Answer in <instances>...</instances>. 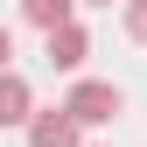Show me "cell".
I'll return each instance as SVG.
<instances>
[{
	"label": "cell",
	"instance_id": "8",
	"mask_svg": "<svg viewBox=\"0 0 147 147\" xmlns=\"http://www.w3.org/2000/svg\"><path fill=\"white\" fill-rule=\"evenodd\" d=\"M98 7H112V0H98Z\"/></svg>",
	"mask_w": 147,
	"mask_h": 147
},
{
	"label": "cell",
	"instance_id": "7",
	"mask_svg": "<svg viewBox=\"0 0 147 147\" xmlns=\"http://www.w3.org/2000/svg\"><path fill=\"white\" fill-rule=\"evenodd\" d=\"M7 63H14V35L0 28V70H7Z\"/></svg>",
	"mask_w": 147,
	"mask_h": 147
},
{
	"label": "cell",
	"instance_id": "6",
	"mask_svg": "<svg viewBox=\"0 0 147 147\" xmlns=\"http://www.w3.org/2000/svg\"><path fill=\"white\" fill-rule=\"evenodd\" d=\"M126 35L147 42V0H126Z\"/></svg>",
	"mask_w": 147,
	"mask_h": 147
},
{
	"label": "cell",
	"instance_id": "3",
	"mask_svg": "<svg viewBox=\"0 0 147 147\" xmlns=\"http://www.w3.org/2000/svg\"><path fill=\"white\" fill-rule=\"evenodd\" d=\"M91 56V35L77 28V21H63V28H49V70H77Z\"/></svg>",
	"mask_w": 147,
	"mask_h": 147
},
{
	"label": "cell",
	"instance_id": "5",
	"mask_svg": "<svg viewBox=\"0 0 147 147\" xmlns=\"http://www.w3.org/2000/svg\"><path fill=\"white\" fill-rule=\"evenodd\" d=\"M21 14H28V21H35V28L49 35V28H63V21H77V0H21Z\"/></svg>",
	"mask_w": 147,
	"mask_h": 147
},
{
	"label": "cell",
	"instance_id": "4",
	"mask_svg": "<svg viewBox=\"0 0 147 147\" xmlns=\"http://www.w3.org/2000/svg\"><path fill=\"white\" fill-rule=\"evenodd\" d=\"M28 112H35V91L14 70H0V126H28Z\"/></svg>",
	"mask_w": 147,
	"mask_h": 147
},
{
	"label": "cell",
	"instance_id": "1",
	"mask_svg": "<svg viewBox=\"0 0 147 147\" xmlns=\"http://www.w3.org/2000/svg\"><path fill=\"white\" fill-rule=\"evenodd\" d=\"M63 112L77 119V126H105V119H119V112H126V91H119V84H105V77H84V84H70Z\"/></svg>",
	"mask_w": 147,
	"mask_h": 147
},
{
	"label": "cell",
	"instance_id": "2",
	"mask_svg": "<svg viewBox=\"0 0 147 147\" xmlns=\"http://www.w3.org/2000/svg\"><path fill=\"white\" fill-rule=\"evenodd\" d=\"M28 147H84V126L63 112V105H49V112H28Z\"/></svg>",
	"mask_w": 147,
	"mask_h": 147
}]
</instances>
